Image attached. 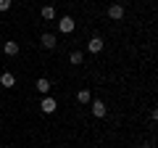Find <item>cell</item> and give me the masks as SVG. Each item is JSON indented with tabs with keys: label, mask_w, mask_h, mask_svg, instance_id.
<instances>
[{
	"label": "cell",
	"mask_w": 158,
	"mask_h": 148,
	"mask_svg": "<svg viewBox=\"0 0 158 148\" xmlns=\"http://www.w3.org/2000/svg\"><path fill=\"white\" fill-rule=\"evenodd\" d=\"M40 108H42V114H53L58 108V103H56V98H50V95H45L42 101H40Z\"/></svg>",
	"instance_id": "1"
},
{
	"label": "cell",
	"mask_w": 158,
	"mask_h": 148,
	"mask_svg": "<svg viewBox=\"0 0 158 148\" xmlns=\"http://www.w3.org/2000/svg\"><path fill=\"white\" fill-rule=\"evenodd\" d=\"M74 27H77V21H74L71 16H63L61 21H58V29H61L63 34H71V32H74Z\"/></svg>",
	"instance_id": "2"
},
{
	"label": "cell",
	"mask_w": 158,
	"mask_h": 148,
	"mask_svg": "<svg viewBox=\"0 0 158 148\" xmlns=\"http://www.w3.org/2000/svg\"><path fill=\"white\" fill-rule=\"evenodd\" d=\"M108 19H113V21H118V19H124V6H118V3L108 6Z\"/></svg>",
	"instance_id": "3"
},
{
	"label": "cell",
	"mask_w": 158,
	"mask_h": 148,
	"mask_svg": "<svg viewBox=\"0 0 158 148\" xmlns=\"http://www.w3.org/2000/svg\"><path fill=\"white\" fill-rule=\"evenodd\" d=\"M40 45H42V48H48V50H53V48L58 45V42H56V34L45 32V34H42V37H40Z\"/></svg>",
	"instance_id": "4"
},
{
	"label": "cell",
	"mask_w": 158,
	"mask_h": 148,
	"mask_svg": "<svg viewBox=\"0 0 158 148\" xmlns=\"http://www.w3.org/2000/svg\"><path fill=\"white\" fill-rule=\"evenodd\" d=\"M92 114H95L98 119H103V116L108 114V108H106V103H103V101H92Z\"/></svg>",
	"instance_id": "5"
},
{
	"label": "cell",
	"mask_w": 158,
	"mask_h": 148,
	"mask_svg": "<svg viewBox=\"0 0 158 148\" xmlns=\"http://www.w3.org/2000/svg\"><path fill=\"white\" fill-rule=\"evenodd\" d=\"M87 50L90 53H100L103 50V37H92V40L87 42Z\"/></svg>",
	"instance_id": "6"
},
{
	"label": "cell",
	"mask_w": 158,
	"mask_h": 148,
	"mask_svg": "<svg viewBox=\"0 0 158 148\" xmlns=\"http://www.w3.org/2000/svg\"><path fill=\"white\" fill-rule=\"evenodd\" d=\"M0 85H3V87H13V85H16V77H13L11 72H3V74H0Z\"/></svg>",
	"instance_id": "7"
},
{
	"label": "cell",
	"mask_w": 158,
	"mask_h": 148,
	"mask_svg": "<svg viewBox=\"0 0 158 148\" xmlns=\"http://www.w3.org/2000/svg\"><path fill=\"white\" fill-rule=\"evenodd\" d=\"M50 80H48V77H40V80H37V90L40 93H42V95H48V93H50Z\"/></svg>",
	"instance_id": "8"
},
{
	"label": "cell",
	"mask_w": 158,
	"mask_h": 148,
	"mask_svg": "<svg viewBox=\"0 0 158 148\" xmlns=\"http://www.w3.org/2000/svg\"><path fill=\"white\" fill-rule=\"evenodd\" d=\"M3 50H6V56H19V42L8 40L6 45H3Z\"/></svg>",
	"instance_id": "9"
},
{
	"label": "cell",
	"mask_w": 158,
	"mask_h": 148,
	"mask_svg": "<svg viewBox=\"0 0 158 148\" xmlns=\"http://www.w3.org/2000/svg\"><path fill=\"white\" fill-rule=\"evenodd\" d=\"M40 13H42V19H48V21L56 19V8H53V6H42V11H40Z\"/></svg>",
	"instance_id": "10"
},
{
	"label": "cell",
	"mask_w": 158,
	"mask_h": 148,
	"mask_svg": "<svg viewBox=\"0 0 158 148\" xmlns=\"http://www.w3.org/2000/svg\"><path fill=\"white\" fill-rule=\"evenodd\" d=\"M77 101H79V103H90V101H92L90 90H79V93H77Z\"/></svg>",
	"instance_id": "11"
},
{
	"label": "cell",
	"mask_w": 158,
	"mask_h": 148,
	"mask_svg": "<svg viewBox=\"0 0 158 148\" xmlns=\"http://www.w3.org/2000/svg\"><path fill=\"white\" fill-rule=\"evenodd\" d=\"M69 61H71V63H74V66H79V63L85 61V56H82V53H79V50H74V53H71V56H69Z\"/></svg>",
	"instance_id": "12"
},
{
	"label": "cell",
	"mask_w": 158,
	"mask_h": 148,
	"mask_svg": "<svg viewBox=\"0 0 158 148\" xmlns=\"http://www.w3.org/2000/svg\"><path fill=\"white\" fill-rule=\"evenodd\" d=\"M11 8V0H0V11H8Z\"/></svg>",
	"instance_id": "13"
},
{
	"label": "cell",
	"mask_w": 158,
	"mask_h": 148,
	"mask_svg": "<svg viewBox=\"0 0 158 148\" xmlns=\"http://www.w3.org/2000/svg\"><path fill=\"white\" fill-rule=\"evenodd\" d=\"M150 116H153V122H158V106L153 108V114H150Z\"/></svg>",
	"instance_id": "14"
},
{
	"label": "cell",
	"mask_w": 158,
	"mask_h": 148,
	"mask_svg": "<svg viewBox=\"0 0 158 148\" xmlns=\"http://www.w3.org/2000/svg\"><path fill=\"white\" fill-rule=\"evenodd\" d=\"M140 148H153V146H150V143H142V146H140Z\"/></svg>",
	"instance_id": "15"
}]
</instances>
